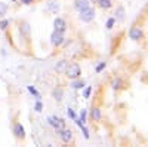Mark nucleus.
I'll return each instance as SVG.
<instances>
[{"label": "nucleus", "mask_w": 148, "mask_h": 147, "mask_svg": "<svg viewBox=\"0 0 148 147\" xmlns=\"http://www.w3.org/2000/svg\"><path fill=\"white\" fill-rule=\"evenodd\" d=\"M119 85H120V82H119V80H116V82H113V88H114V89H119V88H120V86H119Z\"/></svg>", "instance_id": "obj_28"}, {"label": "nucleus", "mask_w": 148, "mask_h": 147, "mask_svg": "<svg viewBox=\"0 0 148 147\" xmlns=\"http://www.w3.org/2000/svg\"><path fill=\"white\" fill-rule=\"evenodd\" d=\"M90 91H92V88H90V86H88V88L84 89V92H83L84 98H89V95H90Z\"/></svg>", "instance_id": "obj_23"}, {"label": "nucleus", "mask_w": 148, "mask_h": 147, "mask_svg": "<svg viewBox=\"0 0 148 147\" xmlns=\"http://www.w3.org/2000/svg\"><path fill=\"white\" fill-rule=\"evenodd\" d=\"M99 2V6L102 9H110L111 6H113V3H111V0H98Z\"/></svg>", "instance_id": "obj_15"}, {"label": "nucleus", "mask_w": 148, "mask_h": 147, "mask_svg": "<svg viewBox=\"0 0 148 147\" xmlns=\"http://www.w3.org/2000/svg\"><path fill=\"white\" fill-rule=\"evenodd\" d=\"M71 86H73L74 89H82V88L84 86V82H83V80H76V82L71 83Z\"/></svg>", "instance_id": "obj_16"}, {"label": "nucleus", "mask_w": 148, "mask_h": 147, "mask_svg": "<svg viewBox=\"0 0 148 147\" xmlns=\"http://www.w3.org/2000/svg\"><path fill=\"white\" fill-rule=\"evenodd\" d=\"M10 2H16V0H10Z\"/></svg>", "instance_id": "obj_29"}, {"label": "nucleus", "mask_w": 148, "mask_h": 147, "mask_svg": "<svg viewBox=\"0 0 148 147\" xmlns=\"http://www.w3.org/2000/svg\"><path fill=\"white\" fill-rule=\"evenodd\" d=\"M53 27H55V30H56V31L64 33V31H65V28H67V24H65V21H64L62 18H56V19L53 21Z\"/></svg>", "instance_id": "obj_5"}, {"label": "nucleus", "mask_w": 148, "mask_h": 147, "mask_svg": "<svg viewBox=\"0 0 148 147\" xmlns=\"http://www.w3.org/2000/svg\"><path fill=\"white\" fill-rule=\"evenodd\" d=\"M61 138H62L64 143H70L73 140V132L70 129H64V131H61Z\"/></svg>", "instance_id": "obj_9"}, {"label": "nucleus", "mask_w": 148, "mask_h": 147, "mask_svg": "<svg viewBox=\"0 0 148 147\" xmlns=\"http://www.w3.org/2000/svg\"><path fill=\"white\" fill-rule=\"evenodd\" d=\"M76 125H77V126H79V128H80V129L83 131V134H84V138H89V131H88V129L84 128L83 122H82L80 119H76Z\"/></svg>", "instance_id": "obj_13"}, {"label": "nucleus", "mask_w": 148, "mask_h": 147, "mask_svg": "<svg viewBox=\"0 0 148 147\" xmlns=\"http://www.w3.org/2000/svg\"><path fill=\"white\" fill-rule=\"evenodd\" d=\"M114 22H116V19H114V18H110V19L107 21V28H108V30H110V28H113Z\"/></svg>", "instance_id": "obj_22"}, {"label": "nucleus", "mask_w": 148, "mask_h": 147, "mask_svg": "<svg viewBox=\"0 0 148 147\" xmlns=\"http://www.w3.org/2000/svg\"><path fill=\"white\" fill-rule=\"evenodd\" d=\"M116 21H125V9H123L121 6L120 8H117V10H116V18H114Z\"/></svg>", "instance_id": "obj_11"}, {"label": "nucleus", "mask_w": 148, "mask_h": 147, "mask_svg": "<svg viewBox=\"0 0 148 147\" xmlns=\"http://www.w3.org/2000/svg\"><path fill=\"white\" fill-rule=\"evenodd\" d=\"M47 122H49V125H51V126H53V128H59L61 125L64 124L62 120H61V119H58V117H55V116H49V117H47Z\"/></svg>", "instance_id": "obj_8"}, {"label": "nucleus", "mask_w": 148, "mask_h": 147, "mask_svg": "<svg viewBox=\"0 0 148 147\" xmlns=\"http://www.w3.org/2000/svg\"><path fill=\"white\" fill-rule=\"evenodd\" d=\"M67 66H68V63H67V61H59V63L55 66V70H56V73H65V68H67Z\"/></svg>", "instance_id": "obj_10"}, {"label": "nucleus", "mask_w": 148, "mask_h": 147, "mask_svg": "<svg viewBox=\"0 0 148 147\" xmlns=\"http://www.w3.org/2000/svg\"><path fill=\"white\" fill-rule=\"evenodd\" d=\"M80 73H82L80 66L76 64V63L67 66V68H65V75H67L70 79H77V77H80Z\"/></svg>", "instance_id": "obj_1"}, {"label": "nucleus", "mask_w": 148, "mask_h": 147, "mask_svg": "<svg viewBox=\"0 0 148 147\" xmlns=\"http://www.w3.org/2000/svg\"><path fill=\"white\" fill-rule=\"evenodd\" d=\"M51 43L53 45V46H61L64 43V36H62V33L61 31H53L52 34H51Z\"/></svg>", "instance_id": "obj_3"}, {"label": "nucleus", "mask_w": 148, "mask_h": 147, "mask_svg": "<svg viewBox=\"0 0 148 147\" xmlns=\"http://www.w3.org/2000/svg\"><path fill=\"white\" fill-rule=\"evenodd\" d=\"M52 95H53V98H55L56 101H61V100H62V97H64V92H62V89H61V88H55L53 92H52Z\"/></svg>", "instance_id": "obj_12"}, {"label": "nucleus", "mask_w": 148, "mask_h": 147, "mask_svg": "<svg viewBox=\"0 0 148 147\" xmlns=\"http://www.w3.org/2000/svg\"><path fill=\"white\" fill-rule=\"evenodd\" d=\"M93 18H95V10L90 9V8H86L84 10L80 12V19L83 22H90Z\"/></svg>", "instance_id": "obj_2"}, {"label": "nucleus", "mask_w": 148, "mask_h": 147, "mask_svg": "<svg viewBox=\"0 0 148 147\" xmlns=\"http://www.w3.org/2000/svg\"><path fill=\"white\" fill-rule=\"evenodd\" d=\"M12 132H14L15 137L19 138V140H22L24 137H25V129H24V126L19 124V122L14 125V128H12Z\"/></svg>", "instance_id": "obj_4"}, {"label": "nucleus", "mask_w": 148, "mask_h": 147, "mask_svg": "<svg viewBox=\"0 0 148 147\" xmlns=\"http://www.w3.org/2000/svg\"><path fill=\"white\" fill-rule=\"evenodd\" d=\"M42 110H43V104H42V101H40V100H37V101H36V104H34V112L40 113Z\"/></svg>", "instance_id": "obj_19"}, {"label": "nucleus", "mask_w": 148, "mask_h": 147, "mask_svg": "<svg viewBox=\"0 0 148 147\" xmlns=\"http://www.w3.org/2000/svg\"><path fill=\"white\" fill-rule=\"evenodd\" d=\"M67 115H68V117H71V119H76V115H74V112H73L71 108L67 110Z\"/></svg>", "instance_id": "obj_24"}, {"label": "nucleus", "mask_w": 148, "mask_h": 147, "mask_svg": "<svg viewBox=\"0 0 148 147\" xmlns=\"http://www.w3.org/2000/svg\"><path fill=\"white\" fill-rule=\"evenodd\" d=\"M105 66H107V64H105V63H101V64H99V66H98V67H96V71H98V73H99V71H101V70H102V68H105Z\"/></svg>", "instance_id": "obj_26"}, {"label": "nucleus", "mask_w": 148, "mask_h": 147, "mask_svg": "<svg viewBox=\"0 0 148 147\" xmlns=\"http://www.w3.org/2000/svg\"><path fill=\"white\" fill-rule=\"evenodd\" d=\"M19 2H21V3H24V5H31V3L34 2V0H19Z\"/></svg>", "instance_id": "obj_27"}, {"label": "nucleus", "mask_w": 148, "mask_h": 147, "mask_svg": "<svg viewBox=\"0 0 148 147\" xmlns=\"http://www.w3.org/2000/svg\"><path fill=\"white\" fill-rule=\"evenodd\" d=\"M92 2H98V0H92Z\"/></svg>", "instance_id": "obj_30"}, {"label": "nucleus", "mask_w": 148, "mask_h": 147, "mask_svg": "<svg viewBox=\"0 0 148 147\" xmlns=\"http://www.w3.org/2000/svg\"><path fill=\"white\" fill-rule=\"evenodd\" d=\"M89 0H76L74 2V8H76L79 12H82V10H84L86 8H89Z\"/></svg>", "instance_id": "obj_7"}, {"label": "nucleus", "mask_w": 148, "mask_h": 147, "mask_svg": "<svg viewBox=\"0 0 148 147\" xmlns=\"http://www.w3.org/2000/svg\"><path fill=\"white\" fill-rule=\"evenodd\" d=\"M27 88H28V91H30V92H31V94H33L36 98H37V100H39V98H40V94L37 92V89H36L34 86H27Z\"/></svg>", "instance_id": "obj_21"}, {"label": "nucleus", "mask_w": 148, "mask_h": 147, "mask_svg": "<svg viewBox=\"0 0 148 147\" xmlns=\"http://www.w3.org/2000/svg\"><path fill=\"white\" fill-rule=\"evenodd\" d=\"M47 9H51L52 12H56V10H59V3L55 2V0H51V2L47 3Z\"/></svg>", "instance_id": "obj_14"}, {"label": "nucleus", "mask_w": 148, "mask_h": 147, "mask_svg": "<svg viewBox=\"0 0 148 147\" xmlns=\"http://www.w3.org/2000/svg\"><path fill=\"white\" fill-rule=\"evenodd\" d=\"M129 37H130L132 40H139V39H142V31H141L138 27H133V28H130V31H129Z\"/></svg>", "instance_id": "obj_6"}, {"label": "nucleus", "mask_w": 148, "mask_h": 147, "mask_svg": "<svg viewBox=\"0 0 148 147\" xmlns=\"http://www.w3.org/2000/svg\"><path fill=\"white\" fill-rule=\"evenodd\" d=\"M9 27V19H2V21H0V30H6Z\"/></svg>", "instance_id": "obj_20"}, {"label": "nucleus", "mask_w": 148, "mask_h": 147, "mask_svg": "<svg viewBox=\"0 0 148 147\" xmlns=\"http://www.w3.org/2000/svg\"><path fill=\"white\" fill-rule=\"evenodd\" d=\"M80 120L83 122V124L86 122V110H82V115H80Z\"/></svg>", "instance_id": "obj_25"}, {"label": "nucleus", "mask_w": 148, "mask_h": 147, "mask_svg": "<svg viewBox=\"0 0 148 147\" xmlns=\"http://www.w3.org/2000/svg\"><path fill=\"white\" fill-rule=\"evenodd\" d=\"M92 117L95 120H99L101 119V110L99 108H92Z\"/></svg>", "instance_id": "obj_17"}, {"label": "nucleus", "mask_w": 148, "mask_h": 147, "mask_svg": "<svg viewBox=\"0 0 148 147\" xmlns=\"http://www.w3.org/2000/svg\"><path fill=\"white\" fill-rule=\"evenodd\" d=\"M6 12H8V5L3 3V2H0V17H5Z\"/></svg>", "instance_id": "obj_18"}]
</instances>
